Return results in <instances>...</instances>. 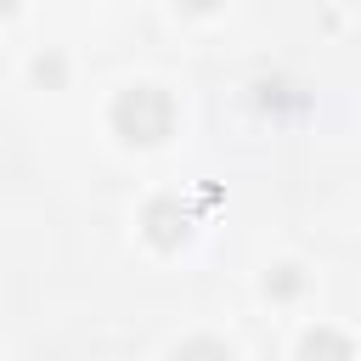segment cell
Instances as JSON below:
<instances>
[{"label": "cell", "mask_w": 361, "mask_h": 361, "mask_svg": "<svg viewBox=\"0 0 361 361\" xmlns=\"http://www.w3.org/2000/svg\"><path fill=\"white\" fill-rule=\"evenodd\" d=\"M118 130L130 135V141H158L164 130H169V102L158 96V90H130L124 102H118Z\"/></svg>", "instance_id": "1"}, {"label": "cell", "mask_w": 361, "mask_h": 361, "mask_svg": "<svg viewBox=\"0 0 361 361\" xmlns=\"http://www.w3.org/2000/svg\"><path fill=\"white\" fill-rule=\"evenodd\" d=\"M180 361H231L220 344H192V350H180Z\"/></svg>", "instance_id": "2"}]
</instances>
